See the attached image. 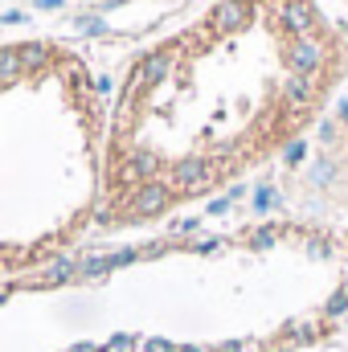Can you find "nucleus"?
<instances>
[{"mask_svg": "<svg viewBox=\"0 0 348 352\" xmlns=\"http://www.w3.org/2000/svg\"><path fill=\"white\" fill-rule=\"evenodd\" d=\"M250 21V4L246 0H226V4H217V12H213V29L217 33H234V29H242Z\"/></svg>", "mask_w": 348, "mask_h": 352, "instance_id": "nucleus-1", "label": "nucleus"}, {"mask_svg": "<svg viewBox=\"0 0 348 352\" xmlns=\"http://www.w3.org/2000/svg\"><path fill=\"white\" fill-rule=\"evenodd\" d=\"M168 205V188L164 184H144L135 197H131V213L135 217H152V213H160Z\"/></svg>", "mask_w": 348, "mask_h": 352, "instance_id": "nucleus-2", "label": "nucleus"}, {"mask_svg": "<svg viewBox=\"0 0 348 352\" xmlns=\"http://www.w3.org/2000/svg\"><path fill=\"white\" fill-rule=\"evenodd\" d=\"M176 188H184V192H193V188H205L209 184V164L205 160H184V164H176Z\"/></svg>", "mask_w": 348, "mask_h": 352, "instance_id": "nucleus-3", "label": "nucleus"}, {"mask_svg": "<svg viewBox=\"0 0 348 352\" xmlns=\"http://www.w3.org/2000/svg\"><path fill=\"white\" fill-rule=\"evenodd\" d=\"M279 21H283V25H287L291 33H307L316 16H312V8H307L303 0H287V4L279 8Z\"/></svg>", "mask_w": 348, "mask_h": 352, "instance_id": "nucleus-4", "label": "nucleus"}, {"mask_svg": "<svg viewBox=\"0 0 348 352\" xmlns=\"http://www.w3.org/2000/svg\"><path fill=\"white\" fill-rule=\"evenodd\" d=\"M168 66H173V58L168 54H152L140 70H135V78H131V90L140 87V82H160L164 74H168Z\"/></svg>", "mask_w": 348, "mask_h": 352, "instance_id": "nucleus-5", "label": "nucleus"}, {"mask_svg": "<svg viewBox=\"0 0 348 352\" xmlns=\"http://www.w3.org/2000/svg\"><path fill=\"white\" fill-rule=\"evenodd\" d=\"M291 66H295L299 74L316 70V66H320V45H316V41H295V50H291Z\"/></svg>", "mask_w": 348, "mask_h": 352, "instance_id": "nucleus-6", "label": "nucleus"}, {"mask_svg": "<svg viewBox=\"0 0 348 352\" xmlns=\"http://www.w3.org/2000/svg\"><path fill=\"white\" fill-rule=\"evenodd\" d=\"M152 173H156V156H152V152H135V156H131V164L123 168L119 180H127V184H131V180H144V176H152Z\"/></svg>", "mask_w": 348, "mask_h": 352, "instance_id": "nucleus-7", "label": "nucleus"}, {"mask_svg": "<svg viewBox=\"0 0 348 352\" xmlns=\"http://www.w3.org/2000/svg\"><path fill=\"white\" fill-rule=\"evenodd\" d=\"M21 66H25L21 62V50H0V78H17Z\"/></svg>", "mask_w": 348, "mask_h": 352, "instance_id": "nucleus-8", "label": "nucleus"}, {"mask_svg": "<svg viewBox=\"0 0 348 352\" xmlns=\"http://www.w3.org/2000/svg\"><path fill=\"white\" fill-rule=\"evenodd\" d=\"M287 98H291V102H307V98H312V82H307L303 74H295V78L287 82Z\"/></svg>", "mask_w": 348, "mask_h": 352, "instance_id": "nucleus-9", "label": "nucleus"}, {"mask_svg": "<svg viewBox=\"0 0 348 352\" xmlns=\"http://www.w3.org/2000/svg\"><path fill=\"white\" fill-rule=\"evenodd\" d=\"M45 58H50V50H45L41 41H33V45H25V50H21V62H25V66H41Z\"/></svg>", "mask_w": 348, "mask_h": 352, "instance_id": "nucleus-10", "label": "nucleus"}, {"mask_svg": "<svg viewBox=\"0 0 348 352\" xmlns=\"http://www.w3.org/2000/svg\"><path fill=\"white\" fill-rule=\"evenodd\" d=\"M66 274H70V266H66V263H58L54 270H50V274H45V283H62Z\"/></svg>", "mask_w": 348, "mask_h": 352, "instance_id": "nucleus-11", "label": "nucleus"}, {"mask_svg": "<svg viewBox=\"0 0 348 352\" xmlns=\"http://www.w3.org/2000/svg\"><path fill=\"white\" fill-rule=\"evenodd\" d=\"M254 205H259V209H270V205H274V192H270V188H259V197H254Z\"/></svg>", "mask_w": 348, "mask_h": 352, "instance_id": "nucleus-12", "label": "nucleus"}, {"mask_svg": "<svg viewBox=\"0 0 348 352\" xmlns=\"http://www.w3.org/2000/svg\"><path fill=\"white\" fill-rule=\"evenodd\" d=\"M78 25H83V29H87V33H98V29H102V21H98V16H83V21H78Z\"/></svg>", "mask_w": 348, "mask_h": 352, "instance_id": "nucleus-13", "label": "nucleus"}, {"mask_svg": "<svg viewBox=\"0 0 348 352\" xmlns=\"http://www.w3.org/2000/svg\"><path fill=\"white\" fill-rule=\"evenodd\" d=\"M144 352H173V344H164V340H148Z\"/></svg>", "mask_w": 348, "mask_h": 352, "instance_id": "nucleus-14", "label": "nucleus"}, {"mask_svg": "<svg viewBox=\"0 0 348 352\" xmlns=\"http://www.w3.org/2000/svg\"><path fill=\"white\" fill-rule=\"evenodd\" d=\"M348 307V299L345 295H336V299H332V303H328V311H332V316H340V311H345Z\"/></svg>", "mask_w": 348, "mask_h": 352, "instance_id": "nucleus-15", "label": "nucleus"}, {"mask_svg": "<svg viewBox=\"0 0 348 352\" xmlns=\"http://www.w3.org/2000/svg\"><path fill=\"white\" fill-rule=\"evenodd\" d=\"M287 160H303V144H291L287 148Z\"/></svg>", "mask_w": 348, "mask_h": 352, "instance_id": "nucleus-16", "label": "nucleus"}, {"mask_svg": "<svg viewBox=\"0 0 348 352\" xmlns=\"http://www.w3.org/2000/svg\"><path fill=\"white\" fill-rule=\"evenodd\" d=\"M62 0H37V8H58Z\"/></svg>", "mask_w": 348, "mask_h": 352, "instance_id": "nucleus-17", "label": "nucleus"}]
</instances>
